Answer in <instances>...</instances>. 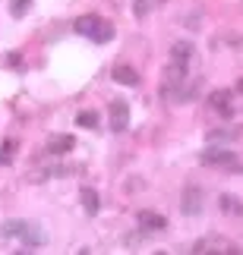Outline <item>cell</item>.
I'll return each mask as SVG.
<instances>
[{
	"label": "cell",
	"mask_w": 243,
	"mask_h": 255,
	"mask_svg": "<svg viewBox=\"0 0 243 255\" xmlns=\"http://www.w3.org/2000/svg\"><path fill=\"white\" fill-rule=\"evenodd\" d=\"M73 28L79 35H85V38H92L95 44H104V41H111L114 38V25L111 22H104L101 16H95V13H89V16H79L73 22Z\"/></svg>",
	"instance_id": "1"
},
{
	"label": "cell",
	"mask_w": 243,
	"mask_h": 255,
	"mask_svg": "<svg viewBox=\"0 0 243 255\" xmlns=\"http://www.w3.org/2000/svg\"><path fill=\"white\" fill-rule=\"evenodd\" d=\"M202 205H206V192L199 189V186H187L180 195V211L190 214V218H196V214H202Z\"/></svg>",
	"instance_id": "2"
},
{
	"label": "cell",
	"mask_w": 243,
	"mask_h": 255,
	"mask_svg": "<svg viewBox=\"0 0 243 255\" xmlns=\"http://www.w3.org/2000/svg\"><path fill=\"white\" fill-rule=\"evenodd\" d=\"M199 161L209 164V167H237V154L228 148H206Z\"/></svg>",
	"instance_id": "3"
},
{
	"label": "cell",
	"mask_w": 243,
	"mask_h": 255,
	"mask_svg": "<svg viewBox=\"0 0 243 255\" xmlns=\"http://www.w3.org/2000/svg\"><path fill=\"white\" fill-rule=\"evenodd\" d=\"M209 107H212V111H218L221 117H234V92H228V88L212 92L209 95Z\"/></svg>",
	"instance_id": "4"
},
{
	"label": "cell",
	"mask_w": 243,
	"mask_h": 255,
	"mask_svg": "<svg viewBox=\"0 0 243 255\" xmlns=\"http://www.w3.org/2000/svg\"><path fill=\"white\" fill-rule=\"evenodd\" d=\"M193 252L202 255V252H237V246L231 240L225 237H206V240H199L196 246H193Z\"/></svg>",
	"instance_id": "5"
},
{
	"label": "cell",
	"mask_w": 243,
	"mask_h": 255,
	"mask_svg": "<svg viewBox=\"0 0 243 255\" xmlns=\"http://www.w3.org/2000/svg\"><path fill=\"white\" fill-rule=\"evenodd\" d=\"M136 221H139V227L145 233H158V230L168 227V218L158 214V211H139V214H136Z\"/></svg>",
	"instance_id": "6"
},
{
	"label": "cell",
	"mask_w": 243,
	"mask_h": 255,
	"mask_svg": "<svg viewBox=\"0 0 243 255\" xmlns=\"http://www.w3.org/2000/svg\"><path fill=\"white\" fill-rule=\"evenodd\" d=\"M126 126H130V107H126V101H111V129L123 132Z\"/></svg>",
	"instance_id": "7"
},
{
	"label": "cell",
	"mask_w": 243,
	"mask_h": 255,
	"mask_svg": "<svg viewBox=\"0 0 243 255\" xmlns=\"http://www.w3.org/2000/svg\"><path fill=\"white\" fill-rule=\"evenodd\" d=\"M19 240H22L28 249H38V246H44V233H41V227H38V224H28V221H25L22 233H19Z\"/></svg>",
	"instance_id": "8"
},
{
	"label": "cell",
	"mask_w": 243,
	"mask_h": 255,
	"mask_svg": "<svg viewBox=\"0 0 243 255\" xmlns=\"http://www.w3.org/2000/svg\"><path fill=\"white\" fill-rule=\"evenodd\" d=\"M73 145H76L73 135H51L47 139V154H66L73 151Z\"/></svg>",
	"instance_id": "9"
},
{
	"label": "cell",
	"mask_w": 243,
	"mask_h": 255,
	"mask_svg": "<svg viewBox=\"0 0 243 255\" xmlns=\"http://www.w3.org/2000/svg\"><path fill=\"white\" fill-rule=\"evenodd\" d=\"M111 79L114 82H120V85H139V73H136L133 70V66H114V70H111Z\"/></svg>",
	"instance_id": "10"
},
{
	"label": "cell",
	"mask_w": 243,
	"mask_h": 255,
	"mask_svg": "<svg viewBox=\"0 0 243 255\" xmlns=\"http://www.w3.org/2000/svg\"><path fill=\"white\" fill-rule=\"evenodd\" d=\"M218 205H221V211H225L228 218H240V214H243V205H240V199H237V195H231V192H225V195H221V199H218Z\"/></svg>",
	"instance_id": "11"
},
{
	"label": "cell",
	"mask_w": 243,
	"mask_h": 255,
	"mask_svg": "<svg viewBox=\"0 0 243 255\" xmlns=\"http://www.w3.org/2000/svg\"><path fill=\"white\" fill-rule=\"evenodd\" d=\"M79 202H82V208L89 211V214H98V208H101V199H98V192H95V189H89V186H85V189L79 192Z\"/></svg>",
	"instance_id": "12"
},
{
	"label": "cell",
	"mask_w": 243,
	"mask_h": 255,
	"mask_svg": "<svg viewBox=\"0 0 243 255\" xmlns=\"http://www.w3.org/2000/svg\"><path fill=\"white\" fill-rule=\"evenodd\" d=\"M190 57H193V44L190 41H177L171 47V60L174 63H190Z\"/></svg>",
	"instance_id": "13"
},
{
	"label": "cell",
	"mask_w": 243,
	"mask_h": 255,
	"mask_svg": "<svg viewBox=\"0 0 243 255\" xmlns=\"http://www.w3.org/2000/svg\"><path fill=\"white\" fill-rule=\"evenodd\" d=\"M76 126L95 129V126H98V114H95V111H79V114H76Z\"/></svg>",
	"instance_id": "14"
},
{
	"label": "cell",
	"mask_w": 243,
	"mask_h": 255,
	"mask_svg": "<svg viewBox=\"0 0 243 255\" xmlns=\"http://www.w3.org/2000/svg\"><path fill=\"white\" fill-rule=\"evenodd\" d=\"M22 227H25V221H6L3 227H0V233H3L6 240H13V237H19V233H22Z\"/></svg>",
	"instance_id": "15"
},
{
	"label": "cell",
	"mask_w": 243,
	"mask_h": 255,
	"mask_svg": "<svg viewBox=\"0 0 243 255\" xmlns=\"http://www.w3.org/2000/svg\"><path fill=\"white\" fill-rule=\"evenodd\" d=\"M158 3H161V0H136V3H133V13L136 16H149Z\"/></svg>",
	"instance_id": "16"
},
{
	"label": "cell",
	"mask_w": 243,
	"mask_h": 255,
	"mask_svg": "<svg viewBox=\"0 0 243 255\" xmlns=\"http://www.w3.org/2000/svg\"><path fill=\"white\" fill-rule=\"evenodd\" d=\"M13 154H16V142L6 139L3 145H0V164H9V161H13Z\"/></svg>",
	"instance_id": "17"
},
{
	"label": "cell",
	"mask_w": 243,
	"mask_h": 255,
	"mask_svg": "<svg viewBox=\"0 0 243 255\" xmlns=\"http://www.w3.org/2000/svg\"><path fill=\"white\" fill-rule=\"evenodd\" d=\"M28 3H32V0H9V13H13L16 19H22L28 13Z\"/></svg>",
	"instance_id": "18"
},
{
	"label": "cell",
	"mask_w": 243,
	"mask_h": 255,
	"mask_svg": "<svg viewBox=\"0 0 243 255\" xmlns=\"http://www.w3.org/2000/svg\"><path fill=\"white\" fill-rule=\"evenodd\" d=\"M19 63H22V57H19V51H9L3 57V66H9V70H19Z\"/></svg>",
	"instance_id": "19"
},
{
	"label": "cell",
	"mask_w": 243,
	"mask_h": 255,
	"mask_svg": "<svg viewBox=\"0 0 243 255\" xmlns=\"http://www.w3.org/2000/svg\"><path fill=\"white\" fill-rule=\"evenodd\" d=\"M237 129H215V132H209V139L212 142H218V139H234Z\"/></svg>",
	"instance_id": "20"
},
{
	"label": "cell",
	"mask_w": 243,
	"mask_h": 255,
	"mask_svg": "<svg viewBox=\"0 0 243 255\" xmlns=\"http://www.w3.org/2000/svg\"><path fill=\"white\" fill-rule=\"evenodd\" d=\"M237 88H240V95H243V79H240V85H237Z\"/></svg>",
	"instance_id": "21"
}]
</instances>
